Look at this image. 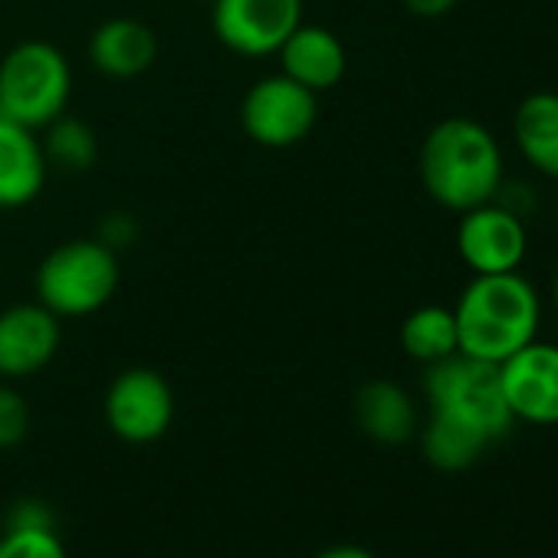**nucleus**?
I'll return each mask as SVG.
<instances>
[{
  "mask_svg": "<svg viewBox=\"0 0 558 558\" xmlns=\"http://www.w3.org/2000/svg\"><path fill=\"white\" fill-rule=\"evenodd\" d=\"M417 171L430 201L463 214L496 197L506 178V158L483 122L450 116L424 135Z\"/></svg>",
  "mask_w": 558,
  "mask_h": 558,
  "instance_id": "1",
  "label": "nucleus"
},
{
  "mask_svg": "<svg viewBox=\"0 0 558 558\" xmlns=\"http://www.w3.org/2000/svg\"><path fill=\"white\" fill-rule=\"evenodd\" d=\"M460 352L480 362L502 365L509 355L538 339L542 296L519 269L473 276L463 287L457 306Z\"/></svg>",
  "mask_w": 558,
  "mask_h": 558,
  "instance_id": "2",
  "label": "nucleus"
},
{
  "mask_svg": "<svg viewBox=\"0 0 558 558\" xmlns=\"http://www.w3.org/2000/svg\"><path fill=\"white\" fill-rule=\"evenodd\" d=\"M37 303L57 319H86L109 306L119 290V253L96 240H66L53 246L34 276Z\"/></svg>",
  "mask_w": 558,
  "mask_h": 558,
  "instance_id": "3",
  "label": "nucleus"
},
{
  "mask_svg": "<svg viewBox=\"0 0 558 558\" xmlns=\"http://www.w3.org/2000/svg\"><path fill=\"white\" fill-rule=\"evenodd\" d=\"M424 398L430 414L450 417L476 434H483L489 444L506 437L515 424L509 414V404L502 398L499 365L480 362L473 355H450L444 362L424 365Z\"/></svg>",
  "mask_w": 558,
  "mask_h": 558,
  "instance_id": "4",
  "label": "nucleus"
},
{
  "mask_svg": "<svg viewBox=\"0 0 558 558\" xmlns=\"http://www.w3.org/2000/svg\"><path fill=\"white\" fill-rule=\"evenodd\" d=\"M73 96V70L60 47L24 40L0 60V109L27 129H47Z\"/></svg>",
  "mask_w": 558,
  "mask_h": 558,
  "instance_id": "5",
  "label": "nucleus"
},
{
  "mask_svg": "<svg viewBox=\"0 0 558 558\" xmlns=\"http://www.w3.org/2000/svg\"><path fill=\"white\" fill-rule=\"evenodd\" d=\"M316 122L319 96L283 73L253 83L240 102V125L263 148L300 145L316 129Z\"/></svg>",
  "mask_w": 558,
  "mask_h": 558,
  "instance_id": "6",
  "label": "nucleus"
},
{
  "mask_svg": "<svg viewBox=\"0 0 558 558\" xmlns=\"http://www.w3.org/2000/svg\"><path fill=\"white\" fill-rule=\"evenodd\" d=\"M303 24V0H210L214 37L236 57H276Z\"/></svg>",
  "mask_w": 558,
  "mask_h": 558,
  "instance_id": "7",
  "label": "nucleus"
},
{
  "mask_svg": "<svg viewBox=\"0 0 558 558\" xmlns=\"http://www.w3.org/2000/svg\"><path fill=\"white\" fill-rule=\"evenodd\" d=\"M109 430L135 447L161 440L174 424V391L155 368H125L106 391Z\"/></svg>",
  "mask_w": 558,
  "mask_h": 558,
  "instance_id": "8",
  "label": "nucleus"
},
{
  "mask_svg": "<svg viewBox=\"0 0 558 558\" xmlns=\"http://www.w3.org/2000/svg\"><path fill=\"white\" fill-rule=\"evenodd\" d=\"M457 253L473 276L486 272H512L522 266L529 253L525 220L506 210L496 201L470 207L457 223Z\"/></svg>",
  "mask_w": 558,
  "mask_h": 558,
  "instance_id": "9",
  "label": "nucleus"
},
{
  "mask_svg": "<svg viewBox=\"0 0 558 558\" xmlns=\"http://www.w3.org/2000/svg\"><path fill=\"white\" fill-rule=\"evenodd\" d=\"M502 398L512 421L558 427V345L529 342L499 365Z\"/></svg>",
  "mask_w": 558,
  "mask_h": 558,
  "instance_id": "10",
  "label": "nucleus"
},
{
  "mask_svg": "<svg viewBox=\"0 0 558 558\" xmlns=\"http://www.w3.org/2000/svg\"><path fill=\"white\" fill-rule=\"evenodd\" d=\"M60 319L44 303H17L0 313V378L40 375L60 352Z\"/></svg>",
  "mask_w": 558,
  "mask_h": 558,
  "instance_id": "11",
  "label": "nucleus"
},
{
  "mask_svg": "<svg viewBox=\"0 0 558 558\" xmlns=\"http://www.w3.org/2000/svg\"><path fill=\"white\" fill-rule=\"evenodd\" d=\"M276 57H279V73L313 89L316 96L336 89L349 70L345 44L329 27L306 24V21L287 37V44L276 50Z\"/></svg>",
  "mask_w": 558,
  "mask_h": 558,
  "instance_id": "12",
  "label": "nucleus"
},
{
  "mask_svg": "<svg viewBox=\"0 0 558 558\" xmlns=\"http://www.w3.org/2000/svg\"><path fill=\"white\" fill-rule=\"evenodd\" d=\"M47 184V155L34 129L0 116V207L14 210L40 197Z\"/></svg>",
  "mask_w": 558,
  "mask_h": 558,
  "instance_id": "13",
  "label": "nucleus"
},
{
  "mask_svg": "<svg viewBox=\"0 0 558 558\" xmlns=\"http://www.w3.org/2000/svg\"><path fill=\"white\" fill-rule=\"evenodd\" d=\"M158 57V37L135 17H112L96 27L89 40L93 66L109 80H135Z\"/></svg>",
  "mask_w": 558,
  "mask_h": 558,
  "instance_id": "14",
  "label": "nucleus"
},
{
  "mask_svg": "<svg viewBox=\"0 0 558 558\" xmlns=\"http://www.w3.org/2000/svg\"><path fill=\"white\" fill-rule=\"evenodd\" d=\"M355 421L375 444L401 447L417 434V404L398 381L375 378L355 395Z\"/></svg>",
  "mask_w": 558,
  "mask_h": 558,
  "instance_id": "15",
  "label": "nucleus"
},
{
  "mask_svg": "<svg viewBox=\"0 0 558 558\" xmlns=\"http://www.w3.org/2000/svg\"><path fill=\"white\" fill-rule=\"evenodd\" d=\"M512 138L532 171L548 181H558V93H529L515 106Z\"/></svg>",
  "mask_w": 558,
  "mask_h": 558,
  "instance_id": "16",
  "label": "nucleus"
},
{
  "mask_svg": "<svg viewBox=\"0 0 558 558\" xmlns=\"http://www.w3.org/2000/svg\"><path fill=\"white\" fill-rule=\"evenodd\" d=\"M401 349L417 365H434L460 352L457 316L447 306H417L401 323Z\"/></svg>",
  "mask_w": 558,
  "mask_h": 558,
  "instance_id": "17",
  "label": "nucleus"
},
{
  "mask_svg": "<svg viewBox=\"0 0 558 558\" xmlns=\"http://www.w3.org/2000/svg\"><path fill=\"white\" fill-rule=\"evenodd\" d=\"M486 447L489 440L483 434L440 414H430L427 424L421 427V453L434 470H444V473L470 470L483 457Z\"/></svg>",
  "mask_w": 558,
  "mask_h": 558,
  "instance_id": "18",
  "label": "nucleus"
},
{
  "mask_svg": "<svg viewBox=\"0 0 558 558\" xmlns=\"http://www.w3.org/2000/svg\"><path fill=\"white\" fill-rule=\"evenodd\" d=\"M44 132H47V138L40 145H44L47 165L53 161L57 168L73 171V174L76 171H89L96 165V158H99V138H96V132L86 122L70 119L63 112Z\"/></svg>",
  "mask_w": 558,
  "mask_h": 558,
  "instance_id": "19",
  "label": "nucleus"
},
{
  "mask_svg": "<svg viewBox=\"0 0 558 558\" xmlns=\"http://www.w3.org/2000/svg\"><path fill=\"white\" fill-rule=\"evenodd\" d=\"M0 558H66L57 529H21L0 535Z\"/></svg>",
  "mask_w": 558,
  "mask_h": 558,
  "instance_id": "20",
  "label": "nucleus"
},
{
  "mask_svg": "<svg viewBox=\"0 0 558 558\" xmlns=\"http://www.w3.org/2000/svg\"><path fill=\"white\" fill-rule=\"evenodd\" d=\"M27 434H31L27 398L11 385H0V450L21 447L27 440Z\"/></svg>",
  "mask_w": 558,
  "mask_h": 558,
  "instance_id": "21",
  "label": "nucleus"
},
{
  "mask_svg": "<svg viewBox=\"0 0 558 558\" xmlns=\"http://www.w3.org/2000/svg\"><path fill=\"white\" fill-rule=\"evenodd\" d=\"M21 529H57V515L44 499L24 496L4 512V532H21Z\"/></svg>",
  "mask_w": 558,
  "mask_h": 558,
  "instance_id": "22",
  "label": "nucleus"
},
{
  "mask_svg": "<svg viewBox=\"0 0 558 558\" xmlns=\"http://www.w3.org/2000/svg\"><path fill=\"white\" fill-rule=\"evenodd\" d=\"M496 204H502L506 210H512L515 217H529L532 210H535V204H538V194H535V187L532 184H525V181H506L502 178V184H499V191H496V197H493Z\"/></svg>",
  "mask_w": 558,
  "mask_h": 558,
  "instance_id": "23",
  "label": "nucleus"
},
{
  "mask_svg": "<svg viewBox=\"0 0 558 558\" xmlns=\"http://www.w3.org/2000/svg\"><path fill=\"white\" fill-rule=\"evenodd\" d=\"M99 240L119 253V246H125V243H132V240H135V223H132L125 214H112V217L102 223V230H99Z\"/></svg>",
  "mask_w": 558,
  "mask_h": 558,
  "instance_id": "24",
  "label": "nucleus"
},
{
  "mask_svg": "<svg viewBox=\"0 0 558 558\" xmlns=\"http://www.w3.org/2000/svg\"><path fill=\"white\" fill-rule=\"evenodd\" d=\"M401 4L414 14V17H424V21H434V17H444L450 14L460 0H401Z\"/></svg>",
  "mask_w": 558,
  "mask_h": 558,
  "instance_id": "25",
  "label": "nucleus"
},
{
  "mask_svg": "<svg viewBox=\"0 0 558 558\" xmlns=\"http://www.w3.org/2000/svg\"><path fill=\"white\" fill-rule=\"evenodd\" d=\"M316 558H375V555L362 545H332V548L319 551Z\"/></svg>",
  "mask_w": 558,
  "mask_h": 558,
  "instance_id": "26",
  "label": "nucleus"
},
{
  "mask_svg": "<svg viewBox=\"0 0 558 558\" xmlns=\"http://www.w3.org/2000/svg\"><path fill=\"white\" fill-rule=\"evenodd\" d=\"M548 296H551V310H555V316H558V269H555V276H551V290H548Z\"/></svg>",
  "mask_w": 558,
  "mask_h": 558,
  "instance_id": "27",
  "label": "nucleus"
},
{
  "mask_svg": "<svg viewBox=\"0 0 558 558\" xmlns=\"http://www.w3.org/2000/svg\"><path fill=\"white\" fill-rule=\"evenodd\" d=\"M555 230H558V207H555Z\"/></svg>",
  "mask_w": 558,
  "mask_h": 558,
  "instance_id": "28",
  "label": "nucleus"
},
{
  "mask_svg": "<svg viewBox=\"0 0 558 558\" xmlns=\"http://www.w3.org/2000/svg\"><path fill=\"white\" fill-rule=\"evenodd\" d=\"M207 4H210V0H207Z\"/></svg>",
  "mask_w": 558,
  "mask_h": 558,
  "instance_id": "29",
  "label": "nucleus"
}]
</instances>
